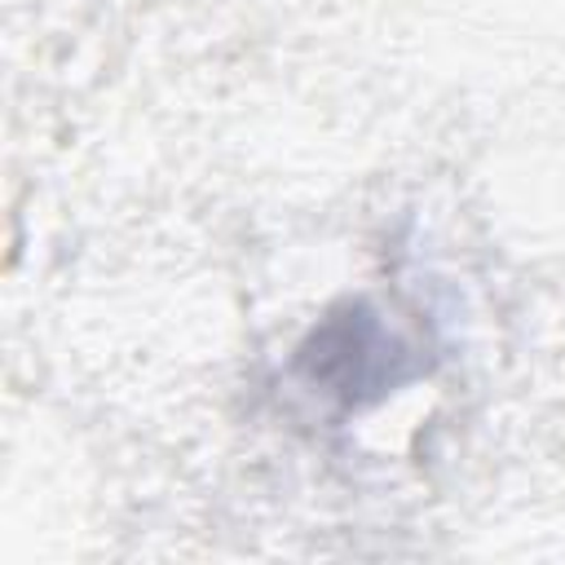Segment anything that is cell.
Here are the masks:
<instances>
[{
  "label": "cell",
  "instance_id": "6da1fadb",
  "mask_svg": "<svg viewBox=\"0 0 565 565\" xmlns=\"http://www.w3.org/2000/svg\"><path fill=\"white\" fill-rule=\"evenodd\" d=\"M305 362H309L313 380L331 384V393H340L344 402H362V397H375L388 384H397L393 366L402 362V344L393 335H384L366 309H353L349 318L327 322L305 344Z\"/></svg>",
  "mask_w": 565,
  "mask_h": 565
}]
</instances>
